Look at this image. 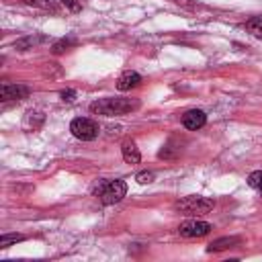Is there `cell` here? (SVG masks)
I'll list each match as a JSON object with an SVG mask.
<instances>
[{
	"label": "cell",
	"mask_w": 262,
	"mask_h": 262,
	"mask_svg": "<svg viewBox=\"0 0 262 262\" xmlns=\"http://www.w3.org/2000/svg\"><path fill=\"white\" fill-rule=\"evenodd\" d=\"M139 108L137 98H100L90 104V113L94 115H104V117H115V115H127Z\"/></svg>",
	"instance_id": "obj_1"
},
{
	"label": "cell",
	"mask_w": 262,
	"mask_h": 262,
	"mask_svg": "<svg viewBox=\"0 0 262 262\" xmlns=\"http://www.w3.org/2000/svg\"><path fill=\"white\" fill-rule=\"evenodd\" d=\"M102 205H115L127 194V182L125 180H98V184L92 190Z\"/></svg>",
	"instance_id": "obj_2"
},
{
	"label": "cell",
	"mask_w": 262,
	"mask_h": 262,
	"mask_svg": "<svg viewBox=\"0 0 262 262\" xmlns=\"http://www.w3.org/2000/svg\"><path fill=\"white\" fill-rule=\"evenodd\" d=\"M213 207H215V201L207 196H184L176 203V209L184 215H203V213H209Z\"/></svg>",
	"instance_id": "obj_3"
},
{
	"label": "cell",
	"mask_w": 262,
	"mask_h": 262,
	"mask_svg": "<svg viewBox=\"0 0 262 262\" xmlns=\"http://www.w3.org/2000/svg\"><path fill=\"white\" fill-rule=\"evenodd\" d=\"M70 131H72L74 137H78L82 141H92L98 135V123H94L88 117H76L70 123Z\"/></svg>",
	"instance_id": "obj_4"
},
{
	"label": "cell",
	"mask_w": 262,
	"mask_h": 262,
	"mask_svg": "<svg viewBox=\"0 0 262 262\" xmlns=\"http://www.w3.org/2000/svg\"><path fill=\"white\" fill-rule=\"evenodd\" d=\"M211 229H213V225L207 223V221H201V219H188V221L180 223L178 233H180L182 237H203V235H207Z\"/></svg>",
	"instance_id": "obj_5"
},
{
	"label": "cell",
	"mask_w": 262,
	"mask_h": 262,
	"mask_svg": "<svg viewBox=\"0 0 262 262\" xmlns=\"http://www.w3.org/2000/svg\"><path fill=\"white\" fill-rule=\"evenodd\" d=\"M27 96H29V88L27 86H23V84H8V82L2 84V90H0V100L2 102L23 100Z\"/></svg>",
	"instance_id": "obj_6"
},
{
	"label": "cell",
	"mask_w": 262,
	"mask_h": 262,
	"mask_svg": "<svg viewBox=\"0 0 262 262\" xmlns=\"http://www.w3.org/2000/svg\"><path fill=\"white\" fill-rule=\"evenodd\" d=\"M205 123H207V115H205L201 108H190V111H186V113L182 115V125H184L186 129H190V131L201 129Z\"/></svg>",
	"instance_id": "obj_7"
},
{
	"label": "cell",
	"mask_w": 262,
	"mask_h": 262,
	"mask_svg": "<svg viewBox=\"0 0 262 262\" xmlns=\"http://www.w3.org/2000/svg\"><path fill=\"white\" fill-rule=\"evenodd\" d=\"M139 84H141V76H139L137 72H125V74L117 80V88H119L121 92L131 90V88H135V86H139Z\"/></svg>",
	"instance_id": "obj_8"
},
{
	"label": "cell",
	"mask_w": 262,
	"mask_h": 262,
	"mask_svg": "<svg viewBox=\"0 0 262 262\" xmlns=\"http://www.w3.org/2000/svg\"><path fill=\"white\" fill-rule=\"evenodd\" d=\"M121 151H123V160H125L127 164H139V160H141V154H139V147L135 145V141L127 139V141L123 143Z\"/></svg>",
	"instance_id": "obj_9"
},
{
	"label": "cell",
	"mask_w": 262,
	"mask_h": 262,
	"mask_svg": "<svg viewBox=\"0 0 262 262\" xmlns=\"http://www.w3.org/2000/svg\"><path fill=\"white\" fill-rule=\"evenodd\" d=\"M242 239L237 237V235H231V237H219V239H213L209 246H207V250L209 252H221V250H227V248H233V246H237Z\"/></svg>",
	"instance_id": "obj_10"
},
{
	"label": "cell",
	"mask_w": 262,
	"mask_h": 262,
	"mask_svg": "<svg viewBox=\"0 0 262 262\" xmlns=\"http://www.w3.org/2000/svg\"><path fill=\"white\" fill-rule=\"evenodd\" d=\"M43 113H39V111H29L27 115H25V119H23V127L27 129V131H37L41 125H43Z\"/></svg>",
	"instance_id": "obj_11"
},
{
	"label": "cell",
	"mask_w": 262,
	"mask_h": 262,
	"mask_svg": "<svg viewBox=\"0 0 262 262\" xmlns=\"http://www.w3.org/2000/svg\"><path fill=\"white\" fill-rule=\"evenodd\" d=\"M246 31L252 33L254 37H260V39H262V18H260V16L250 18V20L246 23Z\"/></svg>",
	"instance_id": "obj_12"
},
{
	"label": "cell",
	"mask_w": 262,
	"mask_h": 262,
	"mask_svg": "<svg viewBox=\"0 0 262 262\" xmlns=\"http://www.w3.org/2000/svg\"><path fill=\"white\" fill-rule=\"evenodd\" d=\"M23 239H25V235H20V233H4V235L0 237V248L6 250V248H10L12 244L23 242Z\"/></svg>",
	"instance_id": "obj_13"
},
{
	"label": "cell",
	"mask_w": 262,
	"mask_h": 262,
	"mask_svg": "<svg viewBox=\"0 0 262 262\" xmlns=\"http://www.w3.org/2000/svg\"><path fill=\"white\" fill-rule=\"evenodd\" d=\"M248 184H250L252 188H256V190H262V170L252 172V174L248 176Z\"/></svg>",
	"instance_id": "obj_14"
},
{
	"label": "cell",
	"mask_w": 262,
	"mask_h": 262,
	"mask_svg": "<svg viewBox=\"0 0 262 262\" xmlns=\"http://www.w3.org/2000/svg\"><path fill=\"white\" fill-rule=\"evenodd\" d=\"M76 41L74 39H59L55 45H53V53H63L68 47H72Z\"/></svg>",
	"instance_id": "obj_15"
},
{
	"label": "cell",
	"mask_w": 262,
	"mask_h": 262,
	"mask_svg": "<svg viewBox=\"0 0 262 262\" xmlns=\"http://www.w3.org/2000/svg\"><path fill=\"white\" fill-rule=\"evenodd\" d=\"M25 4L33 6V8H43V10H53L51 0H25Z\"/></svg>",
	"instance_id": "obj_16"
},
{
	"label": "cell",
	"mask_w": 262,
	"mask_h": 262,
	"mask_svg": "<svg viewBox=\"0 0 262 262\" xmlns=\"http://www.w3.org/2000/svg\"><path fill=\"white\" fill-rule=\"evenodd\" d=\"M154 176H156L154 172H139V174H137V182H139V184H147V182L154 180Z\"/></svg>",
	"instance_id": "obj_17"
},
{
	"label": "cell",
	"mask_w": 262,
	"mask_h": 262,
	"mask_svg": "<svg viewBox=\"0 0 262 262\" xmlns=\"http://www.w3.org/2000/svg\"><path fill=\"white\" fill-rule=\"evenodd\" d=\"M59 2H61V4L66 6V8H70L72 12H80V8H82L78 0H59Z\"/></svg>",
	"instance_id": "obj_18"
},
{
	"label": "cell",
	"mask_w": 262,
	"mask_h": 262,
	"mask_svg": "<svg viewBox=\"0 0 262 262\" xmlns=\"http://www.w3.org/2000/svg\"><path fill=\"white\" fill-rule=\"evenodd\" d=\"M170 2H174V4H178V6H182V8H194L196 4H194V0H170Z\"/></svg>",
	"instance_id": "obj_19"
},
{
	"label": "cell",
	"mask_w": 262,
	"mask_h": 262,
	"mask_svg": "<svg viewBox=\"0 0 262 262\" xmlns=\"http://www.w3.org/2000/svg\"><path fill=\"white\" fill-rule=\"evenodd\" d=\"M61 98H63V100H68V102H72V100L76 98V90H72V88L61 90Z\"/></svg>",
	"instance_id": "obj_20"
}]
</instances>
